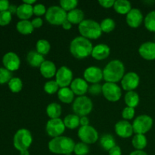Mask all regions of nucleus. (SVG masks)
Masks as SVG:
<instances>
[{"label":"nucleus","instance_id":"nucleus-6","mask_svg":"<svg viewBox=\"0 0 155 155\" xmlns=\"http://www.w3.org/2000/svg\"><path fill=\"white\" fill-rule=\"evenodd\" d=\"M73 110L78 117H85L89 114L92 110V101L87 96H79L73 103Z\"/></svg>","mask_w":155,"mask_h":155},{"label":"nucleus","instance_id":"nucleus-24","mask_svg":"<svg viewBox=\"0 0 155 155\" xmlns=\"http://www.w3.org/2000/svg\"><path fill=\"white\" fill-rule=\"evenodd\" d=\"M67 20L72 24H80L84 21V13L81 9L75 8L68 12Z\"/></svg>","mask_w":155,"mask_h":155},{"label":"nucleus","instance_id":"nucleus-31","mask_svg":"<svg viewBox=\"0 0 155 155\" xmlns=\"http://www.w3.org/2000/svg\"><path fill=\"white\" fill-rule=\"evenodd\" d=\"M80 117H78L76 114H68L64 119V124L65 127L70 130H74L77 128L80 124Z\"/></svg>","mask_w":155,"mask_h":155},{"label":"nucleus","instance_id":"nucleus-11","mask_svg":"<svg viewBox=\"0 0 155 155\" xmlns=\"http://www.w3.org/2000/svg\"><path fill=\"white\" fill-rule=\"evenodd\" d=\"M78 136L82 142L94 144L98 139V133L92 126L81 127L78 130Z\"/></svg>","mask_w":155,"mask_h":155},{"label":"nucleus","instance_id":"nucleus-26","mask_svg":"<svg viewBox=\"0 0 155 155\" xmlns=\"http://www.w3.org/2000/svg\"><path fill=\"white\" fill-rule=\"evenodd\" d=\"M114 8L120 15H127L131 11V3L127 0H117L114 5Z\"/></svg>","mask_w":155,"mask_h":155},{"label":"nucleus","instance_id":"nucleus-38","mask_svg":"<svg viewBox=\"0 0 155 155\" xmlns=\"http://www.w3.org/2000/svg\"><path fill=\"white\" fill-rule=\"evenodd\" d=\"M78 2L77 0H61L60 5L61 8L64 9L65 12H71L76 8Z\"/></svg>","mask_w":155,"mask_h":155},{"label":"nucleus","instance_id":"nucleus-46","mask_svg":"<svg viewBox=\"0 0 155 155\" xmlns=\"http://www.w3.org/2000/svg\"><path fill=\"white\" fill-rule=\"evenodd\" d=\"M32 25L34 28H39L42 26V24H43V21H42V18H39V17H37V18H34L33 21H31Z\"/></svg>","mask_w":155,"mask_h":155},{"label":"nucleus","instance_id":"nucleus-13","mask_svg":"<svg viewBox=\"0 0 155 155\" xmlns=\"http://www.w3.org/2000/svg\"><path fill=\"white\" fill-rule=\"evenodd\" d=\"M139 75L135 72H129L124 76L121 80V86L123 89L126 91H133L139 86Z\"/></svg>","mask_w":155,"mask_h":155},{"label":"nucleus","instance_id":"nucleus-44","mask_svg":"<svg viewBox=\"0 0 155 155\" xmlns=\"http://www.w3.org/2000/svg\"><path fill=\"white\" fill-rule=\"evenodd\" d=\"M47 10L45 6L42 4H36L33 6V14L36 16H41V15H45Z\"/></svg>","mask_w":155,"mask_h":155},{"label":"nucleus","instance_id":"nucleus-48","mask_svg":"<svg viewBox=\"0 0 155 155\" xmlns=\"http://www.w3.org/2000/svg\"><path fill=\"white\" fill-rule=\"evenodd\" d=\"M109 155H121L122 152H121V149L119 146L116 145V146L114 147L113 148L110 150L108 151Z\"/></svg>","mask_w":155,"mask_h":155},{"label":"nucleus","instance_id":"nucleus-45","mask_svg":"<svg viewBox=\"0 0 155 155\" xmlns=\"http://www.w3.org/2000/svg\"><path fill=\"white\" fill-rule=\"evenodd\" d=\"M114 0H99L98 1V3L100 4V5L102 6L103 8H109L114 7Z\"/></svg>","mask_w":155,"mask_h":155},{"label":"nucleus","instance_id":"nucleus-8","mask_svg":"<svg viewBox=\"0 0 155 155\" xmlns=\"http://www.w3.org/2000/svg\"><path fill=\"white\" fill-rule=\"evenodd\" d=\"M153 126V119L148 115L142 114L137 117L133 121V129L136 134H142L148 133Z\"/></svg>","mask_w":155,"mask_h":155},{"label":"nucleus","instance_id":"nucleus-10","mask_svg":"<svg viewBox=\"0 0 155 155\" xmlns=\"http://www.w3.org/2000/svg\"><path fill=\"white\" fill-rule=\"evenodd\" d=\"M65 129L66 127L64 124V121L60 118L50 119L47 122L46 127H45L47 134L52 138L61 136V135L64 133Z\"/></svg>","mask_w":155,"mask_h":155},{"label":"nucleus","instance_id":"nucleus-17","mask_svg":"<svg viewBox=\"0 0 155 155\" xmlns=\"http://www.w3.org/2000/svg\"><path fill=\"white\" fill-rule=\"evenodd\" d=\"M143 21V15L138 8H132L127 15V23L130 27L137 28Z\"/></svg>","mask_w":155,"mask_h":155},{"label":"nucleus","instance_id":"nucleus-25","mask_svg":"<svg viewBox=\"0 0 155 155\" xmlns=\"http://www.w3.org/2000/svg\"><path fill=\"white\" fill-rule=\"evenodd\" d=\"M58 97L61 102L70 104L74 101V93L70 88H61L58 92Z\"/></svg>","mask_w":155,"mask_h":155},{"label":"nucleus","instance_id":"nucleus-7","mask_svg":"<svg viewBox=\"0 0 155 155\" xmlns=\"http://www.w3.org/2000/svg\"><path fill=\"white\" fill-rule=\"evenodd\" d=\"M67 12L61 6L53 5L48 8L45 13V19L52 25H62L67 20Z\"/></svg>","mask_w":155,"mask_h":155},{"label":"nucleus","instance_id":"nucleus-51","mask_svg":"<svg viewBox=\"0 0 155 155\" xmlns=\"http://www.w3.org/2000/svg\"><path fill=\"white\" fill-rule=\"evenodd\" d=\"M17 10H18V6H16L15 5L13 4H10L8 9V11L12 15V14L17 13Z\"/></svg>","mask_w":155,"mask_h":155},{"label":"nucleus","instance_id":"nucleus-35","mask_svg":"<svg viewBox=\"0 0 155 155\" xmlns=\"http://www.w3.org/2000/svg\"><path fill=\"white\" fill-rule=\"evenodd\" d=\"M115 22L113 19L110 18H107L103 20L100 24L101 31L104 33H110L113 31L115 28Z\"/></svg>","mask_w":155,"mask_h":155},{"label":"nucleus","instance_id":"nucleus-4","mask_svg":"<svg viewBox=\"0 0 155 155\" xmlns=\"http://www.w3.org/2000/svg\"><path fill=\"white\" fill-rule=\"evenodd\" d=\"M79 31L83 37L87 39H96L101 36L100 24L93 20H84L79 24Z\"/></svg>","mask_w":155,"mask_h":155},{"label":"nucleus","instance_id":"nucleus-18","mask_svg":"<svg viewBox=\"0 0 155 155\" xmlns=\"http://www.w3.org/2000/svg\"><path fill=\"white\" fill-rule=\"evenodd\" d=\"M140 55L145 60L152 61L155 59V42H146L140 45L139 48Z\"/></svg>","mask_w":155,"mask_h":155},{"label":"nucleus","instance_id":"nucleus-3","mask_svg":"<svg viewBox=\"0 0 155 155\" xmlns=\"http://www.w3.org/2000/svg\"><path fill=\"white\" fill-rule=\"evenodd\" d=\"M125 68L120 60H113L109 62L103 70V79L106 83H116L120 81L124 76Z\"/></svg>","mask_w":155,"mask_h":155},{"label":"nucleus","instance_id":"nucleus-41","mask_svg":"<svg viewBox=\"0 0 155 155\" xmlns=\"http://www.w3.org/2000/svg\"><path fill=\"white\" fill-rule=\"evenodd\" d=\"M12 14L8 11L0 12V26H6L12 21Z\"/></svg>","mask_w":155,"mask_h":155},{"label":"nucleus","instance_id":"nucleus-30","mask_svg":"<svg viewBox=\"0 0 155 155\" xmlns=\"http://www.w3.org/2000/svg\"><path fill=\"white\" fill-rule=\"evenodd\" d=\"M100 145L103 149L109 151L111 148L116 146V142L113 136L110 134H105L100 139Z\"/></svg>","mask_w":155,"mask_h":155},{"label":"nucleus","instance_id":"nucleus-15","mask_svg":"<svg viewBox=\"0 0 155 155\" xmlns=\"http://www.w3.org/2000/svg\"><path fill=\"white\" fill-rule=\"evenodd\" d=\"M85 80L92 83H98L103 79V71L97 67H89L86 68L83 74Z\"/></svg>","mask_w":155,"mask_h":155},{"label":"nucleus","instance_id":"nucleus-36","mask_svg":"<svg viewBox=\"0 0 155 155\" xmlns=\"http://www.w3.org/2000/svg\"><path fill=\"white\" fill-rule=\"evenodd\" d=\"M145 26L151 32H155V11L149 12L145 18Z\"/></svg>","mask_w":155,"mask_h":155},{"label":"nucleus","instance_id":"nucleus-52","mask_svg":"<svg viewBox=\"0 0 155 155\" xmlns=\"http://www.w3.org/2000/svg\"><path fill=\"white\" fill-rule=\"evenodd\" d=\"M130 155H148V154L142 150H136L130 153Z\"/></svg>","mask_w":155,"mask_h":155},{"label":"nucleus","instance_id":"nucleus-12","mask_svg":"<svg viewBox=\"0 0 155 155\" xmlns=\"http://www.w3.org/2000/svg\"><path fill=\"white\" fill-rule=\"evenodd\" d=\"M55 77V81L58 84L59 87H68V86H71L73 81V72L68 67L62 66L57 71Z\"/></svg>","mask_w":155,"mask_h":155},{"label":"nucleus","instance_id":"nucleus-20","mask_svg":"<svg viewBox=\"0 0 155 155\" xmlns=\"http://www.w3.org/2000/svg\"><path fill=\"white\" fill-rule=\"evenodd\" d=\"M110 49L108 45L105 44H98L93 47L91 55L96 60L101 61L107 58L110 54Z\"/></svg>","mask_w":155,"mask_h":155},{"label":"nucleus","instance_id":"nucleus-19","mask_svg":"<svg viewBox=\"0 0 155 155\" xmlns=\"http://www.w3.org/2000/svg\"><path fill=\"white\" fill-rule=\"evenodd\" d=\"M71 89L75 95L83 96L88 92L89 86L87 82L82 78H76L71 84Z\"/></svg>","mask_w":155,"mask_h":155},{"label":"nucleus","instance_id":"nucleus-34","mask_svg":"<svg viewBox=\"0 0 155 155\" xmlns=\"http://www.w3.org/2000/svg\"><path fill=\"white\" fill-rule=\"evenodd\" d=\"M8 87L12 92L18 93L21 92L23 88V83L18 77H12L8 82Z\"/></svg>","mask_w":155,"mask_h":155},{"label":"nucleus","instance_id":"nucleus-1","mask_svg":"<svg viewBox=\"0 0 155 155\" xmlns=\"http://www.w3.org/2000/svg\"><path fill=\"white\" fill-rule=\"evenodd\" d=\"M92 44L89 39L83 36L74 38L70 44V51L74 58L77 59H83L92 54Z\"/></svg>","mask_w":155,"mask_h":155},{"label":"nucleus","instance_id":"nucleus-50","mask_svg":"<svg viewBox=\"0 0 155 155\" xmlns=\"http://www.w3.org/2000/svg\"><path fill=\"white\" fill-rule=\"evenodd\" d=\"M61 26H62V27L64 29V30H71V27H72V24H71L70 21H68V20H66V21H65L62 24Z\"/></svg>","mask_w":155,"mask_h":155},{"label":"nucleus","instance_id":"nucleus-9","mask_svg":"<svg viewBox=\"0 0 155 155\" xmlns=\"http://www.w3.org/2000/svg\"><path fill=\"white\" fill-rule=\"evenodd\" d=\"M102 94L109 101H119L122 95L121 89L118 85L114 83H105L102 86Z\"/></svg>","mask_w":155,"mask_h":155},{"label":"nucleus","instance_id":"nucleus-54","mask_svg":"<svg viewBox=\"0 0 155 155\" xmlns=\"http://www.w3.org/2000/svg\"><path fill=\"white\" fill-rule=\"evenodd\" d=\"M20 154L21 155H30V152L28 151V150H24V151H22L20 152Z\"/></svg>","mask_w":155,"mask_h":155},{"label":"nucleus","instance_id":"nucleus-5","mask_svg":"<svg viewBox=\"0 0 155 155\" xmlns=\"http://www.w3.org/2000/svg\"><path fill=\"white\" fill-rule=\"evenodd\" d=\"M33 142V137L30 130L27 129H20L14 136V146L21 152L24 150H28Z\"/></svg>","mask_w":155,"mask_h":155},{"label":"nucleus","instance_id":"nucleus-29","mask_svg":"<svg viewBox=\"0 0 155 155\" xmlns=\"http://www.w3.org/2000/svg\"><path fill=\"white\" fill-rule=\"evenodd\" d=\"M124 101H125L127 107L135 108L136 107H137L139 103V95H138L137 92H134V91H130V92H127L125 95Z\"/></svg>","mask_w":155,"mask_h":155},{"label":"nucleus","instance_id":"nucleus-32","mask_svg":"<svg viewBox=\"0 0 155 155\" xmlns=\"http://www.w3.org/2000/svg\"><path fill=\"white\" fill-rule=\"evenodd\" d=\"M132 144L136 150H143L148 144L146 136L142 134H136L132 140Z\"/></svg>","mask_w":155,"mask_h":155},{"label":"nucleus","instance_id":"nucleus-43","mask_svg":"<svg viewBox=\"0 0 155 155\" xmlns=\"http://www.w3.org/2000/svg\"><path fill=\"white\" fill-rule=\"evenodd\" d=\"M88 92L92 95H98L102 92V86L99 83H94L89 86Z\"/></svg>","mask_w":155,"mask_h":155},{"label":"nucleus","instance_id":"nucleus-33","mask_svg":"<svg viewBox=\"0 0 155 155\" xmlns=\"http://www.w3.org/2000/svg\"><path fill=\"white\" fill-rule=\"evenodd\" d=\"M36 48L37 52L42 54V55H45V54H47L49 52L51 45H50L48 41L45 40V39H39L36 42Z\"/></svg>","mask_w":155,"mask_h":155},{"label":"nucleus","instance_id":"nucleus-28","mask_svg":"<svg viewBox=\"0 0 155 155\" xmlns=\"http://www.w3.org/2000/svg\"><path fill=\"white\" fill-rule=\"evenodd\" d=\"M46 114L50 119H57L61 114V107L56 102H52L46 107Z\"/></svg>","mask_w":155,"mask_h":155},{"label":"nucleus","instance_id":"nucleus-2","mask_svg":"<svg viewBox=\"0 0 155 155\" xmlns=\"http://www.w3.org/2000/svg\"><path fill=\"white\" fill-rule=\"evenodd\" d=\"M76 144L72 139L67 136H58L53 138L48 142V149L56 154L70 155L74 151Z\"/></svg>","mask_w":155,"mask_h":155},{"label":"nucleus","instance_id":"nucleus-49","mask_svg":"<svg viewBox=\"0 0 155 155\" xmlns=\"http://www.w3.org/2000/svg\"><path fill=\"white\" fill-rule=\"evenodd\" d=\"M80 125H81V127H86V126H89V118H88L86 116L82 117H80Z\"/></svg>","mask_w":155,"mask_h":155},{"label":"nucleus","instance_id":"nucleus-21","mask_svg":"<svg viewBox=\"0 0 155 155\" xmlns=\"http://www.w3.org/2000/svg\"><path fill=\"white\" fill-rule=\"evenodd\" d=\"M39 71L42 77L49 79L56 75V66L51 61H45L39 67Z\"/></svg>","mask_w":155,"mask_h":155},{"label":"nucleus","instance_id":"nucleus-47","mask_svg":"<svg viewBox=\"0 0 155 155\" xmlns=\"http://www.w3.org/2000/svg\"><path fill=\"white\" fill-rule=\"evenodd\" d=\"M10 3L8 0H0V12L8 11Z\"/></svg>","mask_w":155,"mask_h":155},{"label":"nucleus","instance_id":"nucleus-23","mask_svg":"<svg viewBox=\"0 0 155 155\" xmlns=\"http://www.w3.org/2000/svg\"><path fill=\"white\" fill-rule=\"evenodd\" d=\"M16 15L21 21L28 20L33 15V5H30L25 4V3L20 5L19 6H18Z\"/></svg>","mask_w":155,"mask_h":155},{"label":"nucleus","instance_id":"nucleus-37","mask_svg":"<svg viewBox=\"0 0 155 155\" xmlns=\"http://www.w3.org/2000/svg\"><path fill=\"white\" fill-rule=\"evenodd\" d=\"M44 90L46 93L49 94V95H52V94L56 93L58 92L59 90V86L57 83V82L54 81V80H50V81L46 82L44 86Z\"/></svg>","mask_w":155,"mask_h":155},{"label":"nucleus","instance_id":"nucleus-16","mask_svg":"<svg viewBox=\"0 0 155 155\" xmlns=\"http://www.w3.org/2000/svg\"><path fill=\"white\" fill-rule=\"evenodd\" d=\"M115 133L121 138H130L133 132V125L127 120H120L115 124Z\"/></svg>","mask_w":155,"mask_h":155},{"label":"nucleus","instance_id":"nucleus-40","mask_svg":"<svg viewBox=\"0 0 155 155\" xmlns=\"http://www.w3.org/2000/svg\"><path fill=\"white\" fill-rule=\"evenodd\" d=\"M12 74L11 71L5 68H0V84L8 83L12 78Z\"/></svg>","mask_w":155,"mask_h":155},{"label":"nucleus","instance_id":"nucleus-27","mask_svg":"<svg viewBox=\"0 0 155 155\" xmlns=\"http://www.w3.org/2000/svg\"><path fill=\"white\" fill-rule=\"evenodd\" d=\"M17 30L20 33L24 35H28L33 33L34 27L32 25L31 21L28 20H24V21H20L18 22L16 26Z\"/></svg>","mask_w":155,"mask_h":155},{"label":"nucleus","instance_id":"nucleus-53","mask_svg":"<svg viewBox=\"0 0 155 155\" xmlns=\"http://www.w3.org/2000/svg\"><path fill=\"white\" fill-rule=\"evenodd\" d=\"M23 3H25V4L32 5L33 4L36 3V0H24V1H23Z\"/></svg>","mask_w":155,"mask_h":155},{"label":"nucleus","instance_id":"nucleus-42","mask_svg":"<svg viewBox=\"0 0 155 155\" xmlns=\"http://www.w3.org/2000/svg\"><path fill=\"white\" fill-rule=\"evenodd\" d=\"M135 109L133 107H126L123 110L122 112V117H124V119H125V120H132L135 116Z\"/></svg>","mask_w":155,"mask_h":155},{"label":"nucleus","instance_id":"nucleus-22","mask_svg":"<svg viewBox=\"0 0 155 155\" xmlns=\"http://www.w3.org/2000/svg\"><path fill=\"white\" fill-rule=\"evenodd\" d=\"M27 61L29 64L33 68H39L45 61L43 55L36 51H30L27 55Z\"/></svg>","mask_w":155,"mask_h":155},{"label":"nucleus","instance_id":"nucleus-39","mask_svg":"<svg viewBox=\"0 0 155 155\" xmlns=\"http://www.w3.org/2000/svg\"><path fill=\"white\" fill-rule=\"evenodd\" d=\"M74 152L76 155H86L89 152V146L86 143L79 142L75 145Z\"/></svg>","mask_w":155,"mask_h":155},{"label":"nucleus","instance_id":"nucleus-14","mask_svg":"<svg viewBox=\"0 0 155 155\" xmlns=\"http://www.w3.org/2000/svg\"><path fill=\"white\" fill-rule=\"evenodd\" d=\"M2 63L5 68L12 72V71L19 69L20 65H21V60H20L19 56L16 53L9 51L3 56Z\"/></svg>","mask_w":155,"mask_h":155}]
</instances>
